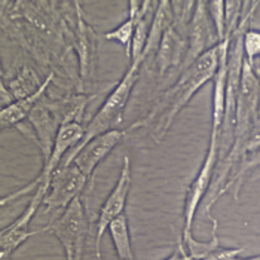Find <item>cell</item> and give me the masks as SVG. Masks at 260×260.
<instances>
[{
	"instance_id": "1",
	"label": "cell",
	"mask_w": 260,
	"mask_h": 260,
	"mask_svg": "<svg viewBox=\"0 0 260 260\" xmlns=\"http://www.w3.org/2000/svg\"><path fill=\"white\" fill-rule=\"evenodd\" d=\"M219 45L207 51L201 55L190 67L180 72V76L170 86L164 94H160L159 100L152 107L144 119L136 122L131 129L136 128H147L150 131L152 139L159 143L162 137L168 133L177 115L184 109V106L192 100L210 79H214L217 67H219Z\"/></svg>"
},
{
	"instance_id": "2",
	"label": "cell",
	"mask_w": 260,
	"mask_h": 260,
	"mask_svg": "<svg viewBox=\"0 0 260 260\" xmlns=\"http://www.w3.org/2000/svg\"><path fill=\"white\" fill-rule=\"evenodd\" d=\"M141 66H143L141 60H131V64L128 67V70L125 72V75L122 76V79L119 80V83L109 94V97L103 103L100 110L85 126L83 140L80 141L79 146L73 150H78L83 144H86L88 141H91L104 133L118 129V125L123 119V113L126 110V104L129 101L131 92L136 86V82L139 79Z\"/></svg>"
},
{
	"instance_id": "3",
	"label": "cell",
	"mask_w": 260,
	"mask_h": 260,
	"mask_svg": "<svg viewBox=\"0 0 260 260\" xmlns=\"http://www.w3.org/2000/svg\"><path fill=\"white\" fill-rule=\"evenodd\" d=\"M43 232H51L60 241L66 260H82L88 235V220L82 197L76 198L66 210H62L57 219L43 228Z\"/></svg>"
},
{
	"instance_id": "4",
	"label": "cell",
	"mask_w": 260,
	"mask_h": 260,
	"mask_svg": "<svg viewBox=\"0 0 260 260\" xmlns=\"http://www.w3.org/2000/svg\"><path fill=\"white\" fill-rule=\"evenodd\" d=\"M219 159V134H210V144L207 155L204 158V162L201 165L200 171L197 177L193 179L192 184L187 189L186 201H184V211H183V232H181V240H186L192 237V224L195 220L197 211L201 207L202 201L205 200L208 189L213 181V171L216 168V164Z\"/></svg>"
},
{
	"instance_id": "5",
	"label": "cell",
	"mask_w": 260,
	"mask_h": 260,
	"mask_svg": "<svg viewBox=\"0 0 260 260\" xmlns=\"http://www.w3.org/2000/svg\"><path fill=\"white\" fill-rule=\"evenodd\" d=\"M27 120H28L27 126L24 123H20L17 125V128L20 129L24 137L33 140L39 146L42 152V160L43 164H46L52 153L55 139L61 128L60 116L54 109L51 100H46L45 95L35 107V110L31 112Z\"/></svg>"
},
{
	"instance_id": "6",
	"label": "cell",
	"mask_w": 260,
	"mask_h": 260,
	"mask_svg": "<svg viewBox=\"0 0 260 260\" xmlns=\"http://www.w3.org/2000/svg\"><path fill=\"white\" fill-rule=\"evenodd\" d=\"M88 177L75 164L60 167L51 177L48 193L43 200L46 213L66 210L73 201L79 198L88 183Z\"/></svg>"
},
{
	"instance_id": "7",
	"label": "cell",
	"mask_w": 260,
	"mask_h": 260,
	"mask_svg": "<svg viewBox=\"0 0 260 260\" xmlns=\"http://www.w3.org/2000/svg\"><path fill=\"white\" fill-rule=\"evenodd\" d=\"M129 189H131V159H129V156H125L123 162H122L118 181H116L113 190L110 192V195L107 197V200L104 201L103 207L100 208V213H99L97 226H95V244H94L95 260H103L101 240H103L106 231H109L110 223L125 213Z\"/></svg>"
},
{
	"instance_id": "8",
	"label": "cell",
	"mask_w": 260,
	"mask_h": 260,
	"mask_svg": "<svg viewBox=\"0 0 260 260\" xmlns=\"http://www.w3.org/2000/svg\"><path fill=\"white\" fill-rule=\"evenodd\" d=\"M48 189H49V184H40L39 187L33 192V198L30 200L24 213L11 226L2 229V232H0V260H11L12 254L20 248V245H22L28 238L43 232V229L31 231L30 223L35 219L36 213L39 211L40 205H43V200L48 193Z\"/></svg>"
},
{
	"instance_id": "9",
	"label": "cell",
	"mask_w": 260,
	"mask_h": 260,
	"mask_svg": "<svg viewBox=\"0 0 260 260\" xmlns=\"http://www.w3.org/2000/svg\"><path fill=\"white\" fill-rule=\"evenodd\" d=\"M207 3L208 2L204 0L195 2V8L190 17L189 31H187V52L180 72L190 67L201 55H204L207 51L219 45L214 25L211 24V18L208 14Z\"/></svg>"
},
{
	"instance_id": "10",
	"label": "cell",
	"mask_w": 260,
	"mask_h": 260,
	"mask_svg": "<svg viewBox=\"0 0 260 260\" xmlns=\"http://www.w3.org/2000/svg\"><path fill=\"white\" fill-rule=\"evenodd\" d=\"M189 22V17H174L171 27L165 31L156 51V66L159 78L167 76V73L174 69H181L187 52Z\"/></svg>"
},
{
	"instance_id": "11",
	"label": "cell",
	"mask_w": 260,
	"mask_h": 260,
	"mask_svg": "<svg viewBox=\"0 0 260 260\" xmlns=\"http://www.w3.org/2000/svg\"><path fill=\"white\" fill-rule=\"evenodd\" d=\"M123 137H125V131L122 129H113V131L104 133L91 141H88L86 144H83L78 150L67 153L60 167H67L70 164H75L88 179H91L97 165L119 144Z\"/></svg>"
},
{
	"instance_id": "12",
	"label": "cell",
	"mask_w": 260,
	"mask_h": 260,
	"mask_svg": "<svg viewBox=\"0 0 260 260\" xmlns=\"http://www.w3.org/2000/svg\"><path fill=\"white\" fill-rule=\"evenodd\" d=\"M75 3V33L73 36V48L76 51L78 61H79V75L80 80H88L91 78L94 67H95V31L92 27L85 21L79 2Z\"/></svg>"
},
{
	"instance_id": "13",
	"label": "cell",
	"mask_w": 260,
	"mask_h": 260,
	"mask_svg": "<svg viewBox=\"0 0 260 260\" xmlns=\"http://www.w3.org/2000/svg\"><path fill=\"white\" fill-rule=\"evenodd\" d=\"M54 78H55V72H51L46 76V80H43L42 86L35 94H31V95H28L25 99L14 101L11 106L2 109V112H0V125H2V128L5 129L8 126H17L25 119H28L31 112L35 110V107L46 95V91H48V88H49V85L54 80Z\"/></svg>"
},
{
	"instance_id": "14",
	"label": "cell",
	"mask_w": 260,
	"mask_h": 260,
	"mask_svg": "<svg viewBox=\"0 0 260 260\" xmlns=\"http://www.w3.org/2000/svg\"><path fill=\"white\" fill-rule=\"evenodd\" d=\"M174 21V14H173V8H171V2H159L158 3V8L155 11V15H153V21H152V25H150V31H149V38L146 42V46H144V51H143V62L150 57L152 52H156L158 48H159V43L165 31L171 27Z\"/></svg>"
},
{
	"instance_id": "15",
	"label": "cell",
	"mask_w": 260,
	"mask_h": 260,
	"mask_svg": "<svg viewBox=\"0 0 260 260\" xmlns=\"http://www.w3.org/2000/svg\"><path fill=\"white\" fill-rule=\"evenodd\" d=\"M129 12L128 18L123 21L120 25H118L115 30L107 31L104 35L106 40H113L122 45L125 49V54L128 58H131V51H133V40H134V33H136V25H137V17L140 12L141 2H129Z\"/></svg>"
},
{
	"instance_id": "16",
	"label": "cell",
	"mask_w": 260,
	"mask_h": 260,
	"mask_svg": "<svg viewBox=\"0 0 260 260\" xmlns=\"http://www.w3.org/2000/svg\"><path fill=\"white\" fill-rule=\"evenodd\" d=\"M158 3L153 2H141L140 12L137 17V25H136V33H134V40H133V51H131V60H141L146 42L149 38L150 25L153 21V6Z\"/></svg>"
},
{
	"instance_id": "17",
	"label": "cell",
	"mask_w": 260,
	"mask_h": 260,
	"mask_svg": "<svg viewBox=\"0 0 260 260\" xmlns=\"http://www.w3.org/2000/svg\"><path fill=\"white\" fill-rule=\"evenodd\" d=\"M109 234H110L112 241L115 244L118 259L134 260V251H133V244H131V232H129L128 217H126L125 213L110 223Z\"/></svg>"
},
{
	"instance_id": "18",
	"label": "cell",
	"mask_w": 260,
	"mask_h": 260,
	"mask_svg": "<svg viewBox=\"0 0 260 260\" xmlns=\"http://www.w3.org/2000/svg\"><path fill=\"white\" fill-rule=\"evenodd\" d=\"M2 80L5 82V85L8 86V89L14 95L15 101L35 94L43 83V82H40L36 72L33 69L27 67V66H22L20 72L15 75V78L9 79V82H6L5 79Z\"/></svg>"
},
{
	"instance_id": "19",
	"label": "cell",
	"mask_w": 260,
	"mask_h": 260,
	"mask_svg": "<svg viewBox=\"0 0 260 260\" xmlns=\"http://www.w3.org/2000/svg\"><path fill=\"white\" fill-rule=\"evenodd\" d=\"M213 221V232H211V240L210 241H197L193 237H189L186 240H181L183 247L190 260H204L207 256H210L214 250H217L219 245V237H217V220L211 219Z\"/></svg>"
},
{
	"instance_id": "20",
	"label": "cell",
	"mask_w": 260,
	"mask_h": 260,
	"mask_svg": "<svg viewBox=\"0 0 260 260\" xmlns=\"http://www.w3.org/2000/svg\"><path fill=\"white\" fill-rule=\"evenodd\" d=\"M257 167H260V150L259 152H256L254 155L248 156L247 159H244L241 162L240 167L237 168V171L232 174V177L228 181V184H226V187H224V193L229 192V190H232L234 198L238 200V198H240L241 187H242L244 181L248 177V174H250L253 170H256Z\"/></svg>"
},
{
	"instance_id": "21",
	"label": "cell",
	"mask_w": 260,
	"mask_h": 260,
	"mask_svg": "<svg viewBox=\"0 0 260 260\" xmlns=\"http://www.w3.org/2000/svg\"><path fill=\"white\" fill-rule=\"evenodd\" d=\"M244 60L256 70V61L260 60V30L248 28L242 38Z\"/></svg>"
},
{
	"instance_id": "22",
	"label": "cell",
	"mask_w": 260,
	"mask_h": 260,
	"mask_svg": "<svg viewBox=\"0 0 260 260\" xmlns=\"http://www.w3.org/2000/svg\"><path fill=\"white\" fill-rule=\"evenodd\" d=\"M208 8V14L210 18L213 21L214 30H216V36L219 43L224 40L226 38V12H224V2L216 0V2H208L207 3Z\"/></svg>"
},
{
	"instance_id": "23",
	"label": "cell",
	"mask_w": 260,
	"mask_h": 260,
	"mask_svg": "<svg viewBox=\"0 0 260 260\" xmlns=\"http://www.w3.org/2000/svg\"><path fill=\"white\" fill-rule=\"evenodd\" d=\"M242 6L244 2H224V12H226V36H232L240 25L242 17Z\"/></svg>"
},
{
	"instance_id": "24",
	"label": "cell",
	"mask_w": 260,
	"mask_h": 260,
	"mask_svg": "<svg viewBox=\"0 0 260 260\" xmlns=\"http://www.w3.org/2000/svg\"><path fill=\"white\" fill-rule=\"evenodd\" d=\"M242 251H244V247H238V248H221V247H219L217 250H214L204 260H237Z\"/></svg>"
},
{
	"instance_id": "25",
	"label": "cell",
	"mask_w": 260,
	"mask_h": 260,
	"mask_svg": "<svg viewBox=\"0 0 260 260\" xmlns=\"http://www.w3.org/2000/svg\"><path fill=\"white\" fill-rule=\"evenodd\" d=\"M14 101H15L14 95L11 94V91L8 89V86H6L5 82L2 80V83H0V104H2V109L11 106Z\"/></svg>"
},
{
	"instance_id": "26",
	"label": "cell",
	"mask_w": 260,
	"mask_h": 260,
	"mask_svg": "<svg viewBox=\"0 0 260 260\" xmlns=\"http://www.w3.org/2000/svg\"><path fill=\"white\" fill-rule=\"evenodd\" d=\"M165 260H190V259H189V256H187V253H186V250H184V247H183V242L179 240L176 251H174L170 257H167Z\"/></svg>"
},
{
	"instance_id": "27",
	"label": "cell",
	"mask_w": 260,
	"mask_h": 260,
	"mask_svg": "<svg viewBox=\"0 0 260 260\" xmlns=\"http://www.w3.org/2000/svg\"><path fill=\"white\" fill-rule=\"evenodd\" d=\"M237 260H260V254H257V256H253V257H248V259H237Z\"/></svg>"
}]
</instances>
